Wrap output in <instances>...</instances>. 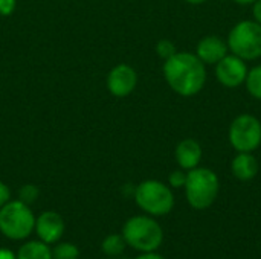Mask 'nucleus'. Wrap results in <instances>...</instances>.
<instances>
[{
    "label": "nucleus",
    "instance_id": "5",
    "mask_svg": "<svg viewBox=\"0 0 261 259\" xmlns=\"http://www.w3.org/2000/svg\"><path fill=\"white\" fill-rule=\"evenodd\" d=\"M228 49L245 61L261 58V24L255 20H242L232 26L226 38Z\"/></svg>",
    "mask_w": 261,
    "mask_h": 259
},
{
    "label": "nucleus",
    "instance_id": "1",
    "mask_svg": "<svg viewBox=\"0 0 261 259\" xmlns=\"http://www.w3.org/2000/svg\"><path fill=\"white\" fill-rule=\"evenodd\" d=\"M164 78L170 89L184 96H196L206 82V66L191 52H176L164 63Z\"/></svg>",
    "mask_w": 261,
    "mask_h": 259
},
{
    "label": "nucleus",
    "instance_id": "26",
    "mask_svg": "<svg viewBox=\"0 0 261 259\" xmlns=\"http://www.w3.org/2000/svg\"><path fill=\"white\" fill-rule=\"evenodd\" d=\"M232 2H236L240 6H252L257 0H232Z\"/></svg>",
    "mask_w": 261,
    "mask_h": 259
},
{
    "label": "nucleus",
    "instance_id": "2",
    "mask_svg": "<svg viewBox=\"0 0 261 259\" xmlns=\"http://www.w3.org/2000/svg\"><path fill=\"white\" fill-rule=\"evenodd\" d=\"M185 197L188 205L196 211H205L214 205L220 191L219 176L203 166L187 171L185 182Z\"/></svg>",
    "mask_w": 261,
    "mask_h": 259
},
{
    "label": "nucleus",
    "instance_id": "19",
    "mask_svg": "<svg viewBox=\"0 0 261 259\" xmlns=\"http://www.w3.org/2000/svg\"><path fill=\"white\" fill-rule=\"evenodd\" d=\"M38 188L34 185H24L20 188L18 191V200L26 203V205H32L37 198H38Z\"/></svg>",
    "mask_w": 261,
    "mask_h": 259
},
{
    "label": "nucleus",
    "instance_id": "28",
    "mask_svg": "<svg viewBox=\"0 0 261 259\" xmlns=\"http://www.w3.org/2000/svg\"><path fill=\"white\" fill-rule=\"evenodd\" d=\"M107 259H113V258H107Z\"/></svg>",
    "mask_w": 261,
    "mask_h": 259
},
{
    "label": "nucleus",
    "instance_id": "22",
    "mask_svg": "<svg viewBox=\"0 0 261 259\" xmlns=\"http://www.w3.org/2000/svg\"><path fill=\"white\" fill-rule=\"evenodd\" d=\"M9 198H11L9 188H8L3 182H0V208H2L3 205H6V203L9 202Z\"/></svg>",
    "mask_w": 261,
    "mask_h": 259
},
{
    "label": "nucleus",
    "instance_id": "17",
    "mask_svg": "<svg viewBox=\"0 0 261 259\" xmlns=\"http://www.w3.org/2000/svg\"><path fill=\"white\" fill-rule=\"evenodd\" d=\"M80 250L75 244L61 243L52 249V259H78Z\"/></svg>",
    "mask_w": 261,
    "mask_h": 259
},
{
    "label": "nucleus",
    "instance_id": "12",
    "mask_svg": "<svg viewBox=\"0 0 261 259\" xmlns=\"http://www.w3.org/2000/svg\"><path fill=\"white\" fill-rule=\"evenodd\" d=\"M202 156H203L202 145L196 139H191V137L180 140L174 151L177 165L180 166V169H185V171L197 168L200 165Z\"/></svg>",
    "mask_w": 261,
    "mask_h": 259
},
{
    "label": "nucleus",
    "instance_id": "14",
    "mask_svg": "<svg viewBox=\"0 0 261 259\" xmlns=\"http://www.w3.org/2000/svg\"><path fill=\"white\" fill-rule=\"evenodd\" d=\"M15 259H52V250L41 240L28 241L18 249Z\"/></svg>",
    "mask_w": 261,
    "mask_h": 259
},
{
    "label": "nucleus",
    "instance_id": "4",
    "mask_svg": "<svg viewBox=\"0 0 261 259\" xmlns=\"http://www.w3.org/2000/svg\"><path fill=\"white\" fill-rule=\"evenodd\" d=\"M136 205L151 217H164L174 208V194L159 180H145L135 188Z\"/></svg>",
    "mask_w": 261,
    "mask_h": 259
},
{
    "label": "nucleus",
    "instance_id": "16",
    "mask_svg": "<svg viewBox=\"0 0 261 259\" xmlns=\"http://www.w3.org/2000/svg\"><path fill=\"white\" fill-rule=\"evenodd\" d=\"M245 85H246L248 93L254 99L261 101V64H257L251 70H248Z\"/></svg>",
    "mask_w": 261,
    "mask_h": 259
},
{
    "label": "nucleus",
    "instance_id": "15",
    "mask_svg": "<svg viewBox=\"0 0 261 259\" xmlns=\"http://www.w3.org/2000/svg\"><path fill=\"white\" fill-rule=\"evenodd\" d=\"M101 247H102V252L109 258H115V256H119V255L124 253V250L127 247V243H125L122 234L121 235L119 234H112V235L104 238Z\"/></svg>",
    "mask_w": 261,
    "mask_h": 259
},
{
    "label": "nucleus",
    "instance_id": "7",
    "mask_svg": "<svg viewBox=\"0 0 261 259\" xmlns=\"http://www.w3.org/2000/svg\"><path fill=\"white\" fill-rule=\"evenodd\" d=\"M228 139L237 153H254L261 145V122L254 114L243 113L229 125Z\"/></svg>",
    "mask_w": 261,
    "mask_h": 259
},
{
    "label": "nucleus",
    "instance_id": "8",
    "mask_svg": "<svg viewBox=\"0 0 261 259\" xmlns=\"http://www.w3.org/2000/svg\"><path fill=\"white\" fill-rule=\"evenodd\" d=\"M248 70L249 69L245 60L239 58L234 53H228L216 64V78L223 87L237 89L245 84Z\"/></svg>",
    "mask_w": 261,
    "mask_h": 259
},
{
    "label": "nucleus",
    "instance_id": "24",
    "mask_svg": "<svg viewBox=\"0 0 261 259\" xmlns=\"http://www.w3.org/2000/svg\"><path fill=\"white\" fill-rule=\"evenodd\" d=\"M135 259H165L164 256H161V255H158V253H154V252H148V253H142V255H139L138 258Z\"/></svg>",
    "mask_w": 261,
    "mask_h": 259
},
{
    "label": "nucleus",
    "instance_id": "27",
    "mask_svg": "<svg viewBox=\"0 0 261 259\" xmlns=\"http://www.w3.org/2000/svg\"><path fill=\"white\" fill-rule=\"evenodd\" d=\"M185 2H188L190 5H203V3H206L208 0H185Z\"/></svg>",
    "mask_w": 261,
    "mask_h": 259
},
{
    "label": "nucleus",
    "instance_id": "3",
    "mask_svg": "<svg viewBox=\"0 0 261 259\" xmlns=\"http://www.w3.org/2000/svg\"><path fill=\"white\" fill-rule=\"evenodd\" d=\"M122 237L132 249L148 253L156 252L164 241V231L161 224L148 215H136L125 221Z\"/></svg>",
    "mask_w": 261,
    "mask_h": 259
},
{
    "label": "nucleus",
    "instance_id": "11",
    "mask_svg": "<svg viewBox=\"0 0 261 259\" xmlns=\"http://www.w3.org/2000/svg\"><path fill=\"white\" fill-rule=\"evenodd\" d=\"M228 53V43L219 35H206L196 46V55L205 66H216Z\"/></svg>",
    "mask_w": 261,
    "mask_h": 259
},
{
    "label": "nucleus",
    "instance_id": "21",
    "mask_svg": "<svg viewBox=\"0 0 261 259\" xmlns=\"http://www.w3.org/2000/svg\"><path fill=\"white\" fill-rule=\"evenodd\" d=\"M15 9V0H0V15H11Z\"/></svg>",
    "mask_w": 261,
    "mask_h": 259
},
{
    "label": "nucleus",
    "instance_id": "20",
    "mask_svg": "<svg viewBox=\"0 0 261 259\" xmlns=\"http://www.w3.org/2000/svg\"><path fill=\"white\" fill-rule=\"evenodd\" d=\"M185 182H187V171L185 169H176L168 176V183L171 188H176V189L184 188Z\"/></svg>",
    "mask_w": 261,
    "mask_h": 259
},
{
    "label": "nucleus",
    "instance_id": "23",
    "mask_svg": "<svg viewBox=\"0 0 261 259\" xmlns=\"http://www.w3.org/2000/svg\"><path fill=\"white\" fill-rule=\"evenodd\" d=\"M252 14H254V20L261 24V0H257L252 5Z\"/></svg>",
    "mask_w": 261,
    "mask_h": 259
},
{
    "label": "nucleus",
    "instance_id": "18",
    "mask_svg": "<svg viewBox=\"0 0 261 259\" xmlns=\"http://www.w3.org/2000/svg\"><path fill=\"white\" fill-rule=\"evenodd\" d=\"M156 52H158V55H159L164 61H167L168 58H171V56L177 52V49H176V44H174L171 40L162 38V40H159L158 44H156Z\"/></svg>",
    "mask_w": 261,
    "mask_h": 259
},
{
    "label": "nucleus",
    "instance_id": "10",
    "mask_svg": "<svg viewBox=\"0 0 261 259\" xmlns=\"http://www.w3.org/2000/svg\"><path fill=\"white\" fill-rule=\"evenodd\" d=\"M38 238L46 244H54L61 240L64 234V221L60 214L54 211H46L35 220V229Z\"/></svg>",
    "mask_w": 261,
    "mask_h": 259
},
{
    "label": "nucleus",
    "instance_id": "13",
    "mask_svg": "<svg viewBox=\"0 0 261 259\" xmlns=\"http://www.w3.org/2000/svg\"><path fill=\"white\" fill-rule=\"evenodd\" d=\"M231 172L240 182H251L258 174V160L252 153H237L231 162Z\"/></svg>",
    "mask_w": 261,
    "mask_h": 259
},
{
    "label": "nucleus",
    "instance_id": "25",
    "mask_svg": "<svg viewBox=\"0 0 261 259\" xmlns=\"http://www.w3.org/2000/svg\"><path fill=\"white\" fill-rule=\"evenodd\" d=\"M0 259H15V255L9 249H0Z\"/></svg>",
    "mask_w": 261,
    "mask_h": 259
},
{
    "label": "nucleus",
    "instance_id": "6",
    "mask_svg": "<svg viewBox=\"0 0 261 259\" xmlns=\"http://www.w3.org/2000/svg\"><path fill=\"white\" fill-rule=\"evenodd\" d=\"M35 229V217L29 205L14 200L0 208V232L9 240H24Z\"/></svg>",
    "mask_w": 261,
    "mask_h": 259
},
{
    "label": "nucleus",
    "instance_id": "9",
    "mask_svg": "<svg viewBox=\"0 0 261 259\" xmlns=\"http://www.w3.org/2000/svg\"><path fill=\"white\" fill-rule=\"evenodd\" d=\"M138 84V75L135 69L128 64H118L113 67L107 76V89L113 96L124 98L128 96Z\"/></svg>",
    "mask_w": 261,
    "mask_h": 259
}]
</instances>
